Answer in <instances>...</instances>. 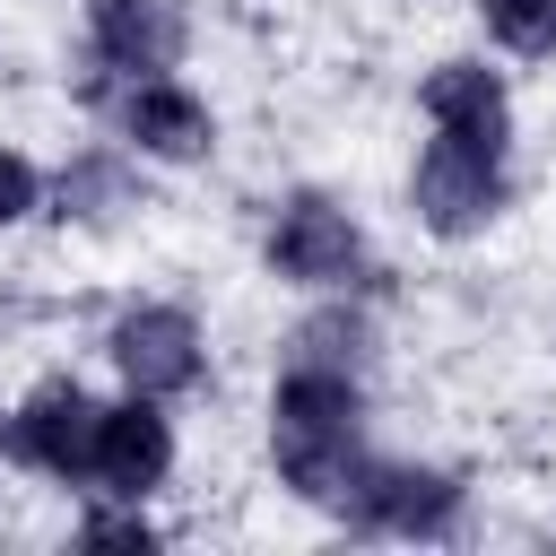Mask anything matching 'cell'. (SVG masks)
<instances>
[{
    "mask_svg": "<svg viewBox=\"0 0 556 556\" xmlns=\"http://www.w3.org/2000/svg\"><path fill=\"white\" fill-rule=\"evenodd\" d=\"M269 452L278 478L304 504H356L365 478V391L348 382V365H295L269 391Z\"/></svg>",
    "mask_w": 556,
    "mask_h": 556,
    "instance_id": "cell-1",
    "label": "cell"
},
{
    "mask_svg": "<svg viewBox=\"0 0 556 556\" xmlns=\"http://www.w3.org/2000/svg\"><path fill=\"white\" fill-rule=\"evenodd\" d=\"M408 200H417V217H426L434 235H478V226H495V208H504V148H469V139H443V130H434V148H426L417 174H408Z\"/></svg>",
    "mask_w": 556,
    "mask_h": 556,
    "instance_id": "cell-2",
    "label": "cell"
},
{
    "mask_svg": "<svg viewBox=\"0 0 556 556\" xmlns=\"http://www.w3.org/2000/svg\"><path fill=\"white\" fill-rule=\"evenodd\" d=\"M104 356L122 365V382H130L139 400H174V391H191L200 365H208L200 321H191L182 304H130V313L104 330Z\"/></svg>",
    "mask_w": 556,
    "mask_h": 556,
    "instance_id": "cell-3",
    "label": "cell"
},
{
    "mask_svg": "<svg viewBox=\"0 0 556 556\" xmlns=\"http://www.w3.org/2000/svg\"><path fill=\"white\" fill-rule=\"evenodd\" d=\"M269 269L295 278V287H348V278L365 269V235H356V217H348L339 200L295 191V200L278 208V226H269Z\"/></svg>",
    "mask_w": 556,
    "mask_h": 556,
    "instance_id": "cell-4",
    "label": "cell"
},
{
    "mask_svg": "<svg viewBox=\"0 0 556 556\" xmlns=\"http://www.w3.org/2000/svg\"><path fill=\"white\" fill-rule=\"evenodd\" d=\"M96 426H104V408H96L78 382H43V391L9 417V452H17L26 469H43V478H87V469H96Z\"/></svg>",
    "mask_w": 556,
    "mask_h": 556,
    "instance_id": "cell-5",
    "label": "cell"
},
{
    "mask_svg": "<svg viewBox=\"0 0 556 556\" xmlns=\"http://www.w3.org/2000/svg\"><path fill=\"white\" fill-rule=\"evenodd\" d=\"M348 513H365L374 530H400V539H443V530L460 521V486H452L443 469L365 460V478H356V504H348Z\"/></svg>",
    "mask_w": 556,
    "mask_h": 556,
    "instance_id": "cell-6",
    "label": "cell"
},
{
    "mask_svg": "<svg viewBox=\"0 0 556 556\" xmlns=\"http://www.w3.org/2000/svg\"><path fill=\"white\" fill-rule=\"evenodd\" d=\"M87 43L122 78H165L182 61V9L174 0H87Z\"/></svg>",
    "mask_w": 556,
    "mask_h": 556,
    "instance_id": "cell-7",
    "label": "cell"
},
{
    "mask_svg": "<svg viewBox=\"0 0 556 556\" xmlns=\"http://www.w3.org/2000/svg\"><path fill=\"white\" fill-rule=\"evenodd\" d=\"M165 469H174V426L156 417V400H122V408H104V426H96V486H113L122 504H139L148 486H165Z\"/></svg>",
    "mask_w": 556,
    "mask_h": 556,
    "instance_id": "cell-8",
    "label": "cell"
},
{
    "mask_svg": "<svg viewBox=\"0 0 556 556\" xmlns=\"http://www.w3.org/2000/svg\"><path fill=\"white\" fill-rule=\"evenodd\" d=\"M122 130H130L139 156H165V165H191V156L217 148L208 104H200L191 87H174V78H130V96H122Z\"/></svg>",
    "mask_w": 556,
    "mask_h": 556,
    "instance_id": "cell-9",
    "label": "cell"
},
{
    "mask_svg": "<svg viewBox=\"0 0 556 556\" xmlns=\"http://www.w3.org/2000/svg\"><path fill=\"white\" fill-rule=\"evenodd\" d=\"M426 122L443 139H469V148H504L513 130V104H504V78L486 61H443L426 78Z\"/></svg>",
    "mask_w": 556,
    "mask_h": 556,
    "instance_id": "cell-10",
    "label": "cell"
},
{
    "mask_svg": "<svg viewBox=\"0 0 556 556\" xmlns=\"http://www.w3.org/2000/svg\"><path fill=\"white\" fill-rule=\"evenodd\" d=\"M478 17H486V35H495L504 52H521V61H547V52H556V0H478Z\"/></svg>",
    "mask_w": 556,
    "mask_h": 556,
    "instance_id": "cell-11",
    "label": "cell"
},
{
    "mask_svg": "<svg viewBox=\"0 0 556 556\" xmlns=\"http://www.w3.org/2000/svg\"><path fill=\"white\" fill-rule=\"evenodd\" d=\"M35 200H43V174L17 156V148H0V226H17V217H35Z\"/></svg>",
    "mask_w": 556,
    "mask_h": 556,
    "instance_id": "cell-12",
    "label": "cell"
},
{
    "mask_svg": "<svg viewBox=\"0 0 556 556\" xmlns=\"http://www.w3.org/2000/svg\"><path fill=\"white\" fill-rule=\"evenodd\" d=\"M87 200H122V174L104 156H87L78 174H61V217H87Z\"/></svg>",
    "mask_w": 556,
    "mask_h": 556,
    "instance_id": "cell-13",
    "label": "cell"
},
{
    "mask_svg": "<svg viewBox=\"0 0 556 556\" xmlns=\"http://www.w3.org/2000/svg\"><path fill=\"white\" fill-rule=\"evenodd\" d=\"M356 348H365V321H356V313H348V321L330 313V321H313V330H304V356H313V365H348Z\"/></svg>",
    "mask_w": 556,
    "mask_h": 556,
    "instance_id": "cell-14",
    "label": "cell"
},
{
    "mask_svg": "<svg viewBox=\"0 0 556 556\" xmlns=\"http://www.w3.org/2000/svg\"><path fill=\"white\" fill-rule=\"evenodd\" d=\"M78 539H87V547H156V521H148V513H96Z\"/></svg>",
    "mask_w": 556,
    "mask_h": 556,
    "instance_id": "cell-15",
    "label": "cell"
}]
</instances>
